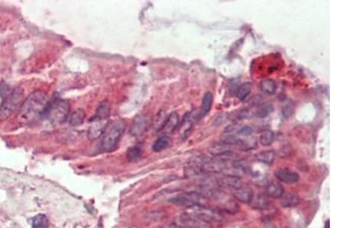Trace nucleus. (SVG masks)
I'll use <instances>...</instances> for the list:
<instances>
[{"instance_id": "1", "label": "nucleus", "mask_w": 346, "mask_h": 228, "mask_svg": "<svg viewBox=\"0 0 346 228\" xmlns=\"http://www.w3.org/2000/svg\"><path fill=\"white\" fill-rule=\"evenodd\" d=\"M49 107V99L44 91H33L30 94L18 110V121L24 124L36 123Z\"/></svg>"}, {"instance_id": "2", "label": "nucleus", "mask_w": 346, "mask_h": 228, "mask_svg": "<svg viewBox=\"0 0 346 228\" xmlns=\"http://www.w3.org/2000/svg\"><path fill=\"white\" fill-rule=\"evenodd\" d=\"M125 129L126 124L121 119L115 121L109 127H107L101 142V148L103 152H110L115 149L121 140Z\"/></svg>"}, {"instance_id": "3", "label": "nucleus", "mask_w": 346, "mask_h": 228, "mask_svg": "<svg viewBox=\"0 0 346 228\" xmlns=\"http://www.w3.org/2000/svg\"><path fill=\"white\" fill-rule=\"evenodd\" d=\"M24 101V89L22 87H17L10 91L0 105V119L5 120L10 117L17 110H19Z\"/></svg>"}, {"instance_id": "4", "label": "nucleus", "mask_w": 346, "mask_h": 228, "mask_svg": "<svg viewBox=\"0 0 346 228\" xmlns=\"http://www.w3.org/2000/svg\"><path fill=\"white\" fill-rule=\"evenodd\" d=\"M70 111V105L68 101L57 99L49 105L46 114L52 124L59 125L67 120Z\"/></svg>"}, {"instance_id": "5", "label": "nucleus", "mask_w": 346, "mask_h": 228, "mask_svg": "<svg viewBox=\"0 0 346 228\" xmlns=\"http://www.w3.org/2000/svg\"><path fill=\"white\" fill-rule=\"evenodd\" d=\"M201 198H204V197H201L200 193L192 192V193H185L183 195L173 197L171 199L170 201L175 205L189 208L196 206V205H201V201H200Z\"/></svg>"}, {"instance_id": "6", "label": "nucleus", "mask_w": 346, "mask_h": 228, "mask_svg": "<svg viewBox=\"0 0 346 228\" xmlns=\"http://www.w3.org/2000/svg\"><path fill=\"white\" fill-rule=\"evenodd\" d=\"M180 221L187 228H211L210 223L187 211L180 217Z\"/></svg>"}, {"instance_id": "7", "label": "nucleus", "mask_w": 346, "mask_h": 228, "mask_svg": "<svg viewBox=\"0 0 346 228\" xmlns=\"http://www.w3.org/2000/svg\"><path fill=\"white\" fill-rule=\"evenodd\" d=\"M187 212L194 214L196 217H200L204 221L210 223L213 221H218L219 219V215L216 213L215 210L205 208L202 205H196V206L189 208Z\"/></svg>"}, {"instance_id": "8", "label": "nucleus", "mask_w": 346, "mask_h": 228, "mask_svg": "<svg viewBox=\"0 0 346 228\" xmlns=\"http://www.w3.org/2000/svg\"><path fill=\"white\" fill-rule=\"evenodd\" d=\"M92 123H91L88 131V138L90 140H95L99 139L101 136H103L105 131L108 127V120H96L92 119Z\"/></svg>"}, {"instance_id": "9", "label": "nucleus", "mask_w": 346, "mask_h": 228, "mask_svg": "<svg viewBox=\"0 0 346 228\" xmlns=\"http://www.w3.org/2000/svg\"><path fill=\"white\" fill-rule=\"evenodd\" d=\"M148 124H149V122H148L146 115H137L134 119L132 125H131V135L132 136H135V137H138L139 135H143L146 131Z\"/></svg>"}, {"instance_id": "10", "label": "nucleus", "mask_w": 346, "mask_h": 228, "mask_svg": "<svg viewBox=\"0 0 346 228\" xmlns=\"http://www.w3.org/2000/svg\"><path fill=\"white\" fill-rule=\"evenodd\" d=\"M275 177L278 181L288 184H295L299 180V175L296 172L286 168L276 170L275 172Z\"/></svg>"}, {"instance_id": "11", "label": "nucleus", "mask_w": 346, "mask_h": 228, "mask_svg": "<svg viewBox=\"0 0 346 228\" xmlns=\"http://www.w3.org/2000/svg\"><path fill=\"white\" fill-rule=\"evenodd\" d=\"M217 184L222 185L225 188H231L233 191L239 189L242 187V181L240 180L239 177L232 175L222 176L221 178L218 179Z\"/></svg>"}, {"instance_id": "12", "label": "nucleus", "mask_w": 346, "mask_h": 228, "mask_svg": "<svg viewBox=\"0 0 346 228\" xmlns=\"http://www.w3.org/2000/svg\"><path fill=\"white\" fill-rule=\"evenodd\" d=\"M179 124H180V116L176 111H173L169 116H167L160 132L166 134L171 133L177 128Z\"/></svg>"}, {"instance_id": "13", "label": "nucleus", "mask_w": 346, "mask_h": 228, "mask_svg": "<svg viewBox=\"0 0 346 228\" xmlns=\"http://www.w3.org/2000/svg\"><path fill=\"white\" fill-rule=\"evenodd\" d=\"M235 198L244 204H249L253 201V192L251 188H242L234 191Z\"/></svg>"}, {"instance_id": "14", "label": "nucleus", "mask_w": 346, "mask_h": 228, "mask_svg": "<svg viewBox=\"0 0 346 228\" xmlns=\"http://www.w3.org/2000/svg\"><path fill=\"white\" fill-rule=\"evenodd\" d=\"M266 193L268 197L272 198H281L284 193V188L278 183H271L266 187Z\"/></svg>"}, {"instance_id": "15", "label": "nucleus", "mask_w": 346, "mask_h": 228, "mask_svg": "<svg viewBox=\"0 0 346 228\" xmlns=\"http://www.w3.org/2000/svg\"><path fill=\"white\" fill-rule=\"evenodd\" d=\"M110 104L108 101H104L98 106L95 115L92 119L96 120H108L110 115Z\"/></svg>"}, {"instance_id": "16", "label": "nucleus", "mask_w": 346, "mask_h": 228, "mask_svg": "<svg viewBox=\"0 0 346 228\" xmlns=\"http://www.w3.org/2000/svg\"><path fill=\"white\" fill-rule=\"evenodd\" d=\"M213 103V95L211 92H206L201 101V108H200V116L201 118L205 117V115L209 114Z\"/></svg>"}, {"instance_id": "17", "label": "nucleus", "mask_w": 346, "mask_h": 228, "mask_svg": "<svg viewBox=\"0 0 346 228\" xmlns=\"http://www.w3.org/2000/svg\"><path fill=\"white\" fill-rule=\"evenodd\" d=\"M171 144H172V140L167 135H163L155 141L152 145V150L155 152H163L164 150L169 148Z\"/></svg>"}, {"instance_id": "18", "label": "nucleus", "mask_w": 346, "mask_h": 228, "mask_svg": "<svg viewBox=\"0 0 346 228\" xmlns=\"http://www.w3.org/2000/svg\"><path fill=\"white\" fill-rule=\"evenodd\" d=\"M275 153L273 150H268V151H262L255 155V159L258 162H262L263 164H271L275 159Z\"/></svg>"}, {"instance_id": "19", "label": "nucleus", "mask_w": 346, "mask_h": 228, "mask_svg": "<svg viewBox=\"0 0 346 228\" xmlns=\"http://www.w3.org/2000/svg\"><path fill=\"white\" fill-rule=\"evenodd\" d=\"M229 151H231L230 146L222 141L215 143L209 149V152L215 157H218V156L223 155L224 153L229 152Z\"/></svg>"}, {"instance_id": "20", "label": "nucleus", "mask_w": 346, "mask_h": 228, "mask_svg": "<svg viewBox=\"0 0 346 228\" xmlns=\"http://www.w3.org/2000/svg\"><path fill=\"white\" fill-rule=\"evenodd\" d=\"M86 118V112L82 108L75 110L73 113L72 114L70 118V124L74 127L81 125L84 122Z\"/></svg>"}, {"instance_id": "21", "label": "nucleus", "mask_w": 346, "mask_h": 228, "mask_svg": "<svg viewBox=\"0 0 346 228\" xmlns=\"http://www.w3.org/2000/svg\"><path fill=\"white\" fill-rule=\"evenodd\" d=\"M282 197L281 205L283 208H292L299 204V196L295 193H288Z\"/></svg>"}, {"instance_id": "22", "label": "nucleus", "mask_w": 346, "mask_h": 228, "mask_svg": "<svg viewBox=\"0 0 346 228\" xmlns=\"http://www.w3.org/2000/svg\"><path fill=\"white\" fill-rule=\"evenodd\" d=\"M253 85L252 82H245L238 87L237 91V99L239 101H244L250 94L253 89Z\"/></svg>"}, {"instance_id": "23", "label": "nucleus", "mask_w": 346, "mask_h": 228, "mask_svg": "<svg viewBox=\"0 0 346 228\" xmlns=\"http://www.w3.org/2000/svg\"><path fill=\"white\" fill-rule=\"evenodd\" d=\"M260 88L264 93L273 95L276 90V83L273 79H265L261 82Z\"/></svg>"}, {"instance_id": "24", "label": "nucleus", "mask_w": 346, "mask_h": 228, "mask_svg": "<svg viewBox=\"0 0 346 228\" xmlns=\"http://www.w3.org/2000/svg\"><path fill=\"white\" fill-rule=\"evenodd\" d=\"M32 228H49V220L44 214H38L32 219Z\"/></svg>"}, {"instance_id": "25", "label": "nucleus", "mask_w": 346, "mask_h": 228, "mask_svg": "<svg viewBox=\"0 0 346 228\" xmlns=\"http://www.w3.org/2000/svg\"><path fill=\"white\" fill-rule=\"evenodd\" d=\"M275 139V135L270 130L263 131L259 136V142L262 146H269L273 144V140Z\"/></svg>"}, {"instance_id": "26", "label": "nucleus", "mask_w": 346, "mask_h": 228, "mask_svg": "<svg viewBox=\"0 0 346 228\" xmlns=\"http://www.w3.org/2000/svg\"><path fill=\"white\" fill-rule=\"evenodd\" d=\"M143 155V149L141 147L133 146L128 148L127 151V157L129 161H136L139 160Z\"/></svg>"}, {"instance_id": "27", "label": "nucleus", "mask_w": 346, "mask_h": 228, "mask_svg": "<svg viewBox=\"0 0 346 228\" xmlns=\"http://www.w3.org/2000/svg\"><path fill=\"white\" fill-rule=\"evenodd\" d=\"M295 111V104L291 100H288L285 103L284 105L282 106V116L286 119H290Z\"/></svg>"}, {"instance_id": "28", "label": "nucleus", "mask_w": 346, "mask_h": 228, "mask_svg": "<svg viewBox=\"0 0 346 228\" xmlns=\"http://www.w3.org/2000/svg\"><path fill=\"white\" fill-rule=\"evenodd\" d=\"M273 111V105L270 103H265L259 106L257 111V117L259 119H264L267 117L269 114L272 113Z\"/></svg>"}, {"instance_id": "29", "label": "nucleus", "mask_w": 346, "mask_h": 228, "mask_svg": "<svg viewBox=\"0 0 346 228\" xmlns=\"http://www.w3.org/2000/svg\"><path fill=\"white\" fill-rule=\"evenodd\" d=\"M253 129L250 126H243L242 128L238 130V134L240 136H244V137H248L253 134Z\"/></svg>"}, {"instance_id": "30", "label": "nucleus", "mask_w": 346, "mask_h": 228, "mask_svg": "<svg viewBox=\"0 0 346 228\" xmlns=\"http://www.w3.org/2000/svg\"><path fill=\"white\" fill-rule=\"evenodd\" d=\"M185 228V226H183V225H172V226H171L170 228Z\"/></svg>"}]
</instances>
